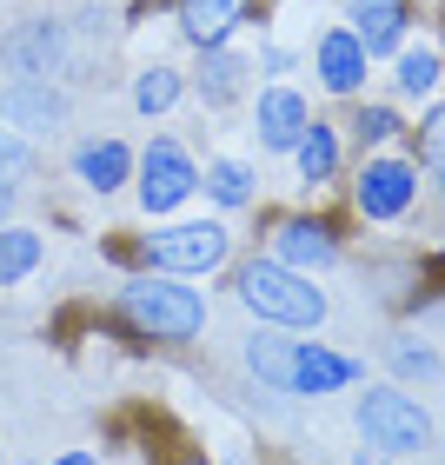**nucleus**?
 Masks as SVG:
<instances>
[{
    "label": "nucleus",
    "instance_id": "obj_1",
    "mask_svg": "<svg viewBox=\"0 0 445 465\" xmlns=\"http://www.w3.org/2000/svg\"><path fill=\"white\" fill-rule=\"evenodd\" d=\"M240 306L252 320H266V326H320L326 320V292L312 286L306 272L280 266V260L240 266Z\"/></svg>",
    "mask_w": 445,
    "mask_h": 465
},
{
    "label": "nucleus",
    "instance_id": "obj_2",
    "mask_svg": "<svg viewBox=\"0 0 445 465\" xmlns=\"http://www.w3.org/2000/svg\"><path fill=\"white\" fill-rule=\"evenodd\" d=\"M120 306H126V320L140 332H153V340H193L206 326V300L193 286H173V280H134L120 292Z\"/></svg>",
    "mask_w": 445,
    "mask_h": 465
},
{
    "label": "nucleus",
    "instance_id": "obj_3",
    "mask_svg": "<svg viewBox=\"0 0 445 465\" xmlns=\"http://www.w3.org/2000/svg\"><path fill=\"white\" fill-rule=\"evenodd\" d=\"M359 432H366V446H379V452H426V446H432L426 406L406 399L399 386L359 392Z\"/></svg>",
    "mask_w": 445,
    "mask_h": 465
},
{
    "label": "nucleus",
    "instance_id": "obj_4",
    "mask_svg": "<svg viewBox=\"0 0 445 465\" xmlns=\"http://www.w3.org/2000/svg\"><path fill=\"white\" fill-rule=\"evenodd\" d=\"M146 260L160 272H213L226 260V226L220 220H180L146 240Z\"/></svg>",
    "mask_w": 445,
    "mask_h": 465
},
{
    "label": "nucleus",
    "instance_id": "obj_5",
    "mask_svg": "<svg viewBox=\"0 0 445 465\" xmlns=\"http://www.w3.org/2000/svg\"><path fill=\"white\" fill-rule=\"evenodd\" d=\"M193 186H200V173H193V160H186L180 140H153L146 146V160H140V206L146 213H173Z\"/></svg>",
    "mask_w": 445,
    "mask_h": 465
},
{
    "label": "nucleus",
    "instance_id": "obj_6",
    "mask_svg": "<svg viewBox=\"0 0 445 465\" xmlns=\"http://www.w3.org/2000/svg\"><path fill=\"white\" fill-rule=\"evenodd\" d=\"M412 193H419V180H412V166L406 160H372L366 173H359V213L366 220H399L412 206Z\"/></svg>",
    "mask_w": 445,
    "mask_h": 465
},
{
    "label": "nucleus",
    "instance_id": "obj_7",
    "mask_svg": "<svg viewBox=\"0 0 445 465\" xmlns=\"http://www.w3.org/2000/svg\"><path fill=\"white\" fill-rule=\"evenodd\" d=\"M352 379H359V359L326 352V346H312V340L292 346V392H346Z\"/></svg>",
    "mask_w": 445,
    "mask_h": 465
},
{
    "label": "nucleus",
    "instance_id": "obj_8",
    "mask_svg": "<svg viewBox=\"0 0 445 465\" xmlns=\"http://www.w3.org/2000/svg\"><path fill=\"white\" fill-rule=\"evenodd\" d=\"M0 120L27 126V134H54V126L67 120V100H60L47 80H20V87L0 94Z\"/></svg>",
    "mask_w": 445,
    "mask_h": 465
},
{
    "label": "nucleus",
    "instance_id": "obj_9",
    "mask_svg": "<svg viewBox=\"0 0 445 465\" xmlns=\"http://www.w3.org/2000/svg\"><path fill=\"white\" fill-rule=\"evenodd\" d=\"M7 67L20 80H47L60 67V27L54 20H27L20 34H7Z\"/></svg>",
    "mask_w": 445,
    "mask_h": 465
},
{
    "label": "nucleus",
    "instance_id": "obj_10",
    "mask_svg": "<svg viewBox=\"0 0 445 465\" xmlns=\"http://www.w3.org/2000/svg\"><path fill=\"white\" fill-rule=\"evenodd\" d=\"M300 134H306V100L292 87H266L260 94V146L286 153V146H300Z\"/></svg>",
    "mask_w": 445,
    "mask_h": 465
},
{
    "label": "nucleus",
    "instance_id": "obj_11",
    "mask_svg": "<svg viewBox=\"0 0 445 465\" xmlns=\"http://www.w3.org/2000/svg\"><path fill=\"white\" fill-rule=\"evenodd\" d=\"M399 34H406V0H352V40L372 54L399 47Z\"/></svg>",
    "mask_w": 445,
    "mask_h": 465
},
{
    "label": "nucleus",
    "instance_id": "obj_12",
    "mask_svg": "<svg viewBox=\"0 0 445 465\" xmlns=\"http://www.w3.org/2000/svg\"><path fill=\"white\" fill-rule=\"evenodd\" d=\"M320 80H326V94H359V80H366V47L352 40V27H332L320 40Z\"/></svg>",
    "mask_w": 445,
    "mask_h": 465
},
{
    "label": "nucleus",
    "instance_id": "obj_13",
    "mask_svg": "<svg viewBox=\"0 0 445 465\" xmlns=\"http://www.w3.org/2000/svg\"><path fill=\"white\" fill-rule=\"evenodd\" d=\"M246 20V0H186L180 7V27L193 47H220V40Z\"/></svg>",
    "mask_w": 445,
    "mask_h": 465
},
{
    "label": "nucleus",
    "instance_id": "obj_14",
    "mask_svg": "<svg viewBox=\"0 0 445 465\" xmlns=\"http://www.w3.org/2000/svg\"><path fill=\"white\" fill-rule=\"evenodd\" d=\"M332 260H339V246L320 220H286L280 226V266L306 272V266H332Z\"/></svg>",
    "mask_w": 445,
    "mask_h": 465
},
{
    "label": "nucleus",
    "instance_id": "obj_15",
    "mask_svg": "<svg viewBox=\"0 0 445 465\" xmlns=\"http://www.w3.org/2000/svg\"><path fill=\"white\" fill-rule=\"evenodd\" d=\"M74 166H80V180H87L94 193H114V186L134 173V153H126L120 140H94V146H80V160H74Z\"/></svg>",
    "mask_w": 445,
    "mask_h": 465
},
{
    "label": "nucleus",
    "instance_id": "obj_16",
    "mask_svg": "<svg viewBox=\"0 0 445 465\" xmlns=\"http://www.w3.org/2000/svg\"><path fill=\"white\" fill-rule=\"evenodd\" d=\"M40 252H47V246H40L34 226H7V232H0V286H20L40 266Z\"/></svg>",
    "mask_w": 445,
    "mask_h": 465
},
{
    "label": "nucleus",
    "instance_id": "obj_17",
    "mask_svg": "<svg viewBox=\"0 0 445 465\" xmlns=\"http://www.w3.org/2000/svg\"><path fill=\"white\" fill-rule=\"evenodd\" d=\"M240 74H246V60L240 54H220V47H206V74H200V100L206 107H226L232 94H240Z\"/></svg>",
    "mask_w": 445,
    "mask_h": 465
},
{
    "label": "nucleus",
    "instance_id": "obj_18",
    "mask_svg": "<svg viewBox=\"0 0 445 465\" xmlns=\"http://www.w3.org/2000/svg\"><path fill=\"white\" fill-rule=\"evenodd\" d=\"M246 366L260 372L272 392H292V340H252L246 346Z\"/></svg>",
    "mask_w": 445,
    "mask_h": 465
},
{
    "label": "nucleus",
    "instance_id": "obj_19",
    "mask_svg": "<svg viewBox=\"0 0 445 465\" xmlns=\"http://www.w3.org/2000/svg\"><path fill=\"white\" fill-rule=\"evenodd\" d=\"M292 153H300V180H312V186H320V180L332 173V166H339V140L326 134L320 120H312L306 134H300V146H292Z\"/></svg>",
    "mask_w": 445,
    "mask_h": 465
},
{
    "label": "nucleus",
    "instance_id": "obj_20",
    "mask_svg": "<svg viewBox=\"0 0 445 465\" xmlns=\"http://www.w3.org/2000/svg\"><path fill=\"white\" fill-rule=\"evenodd\" d=\"M173 100H180V74H173V67H146V74L134 80V107H140V114H166Z\"/></svg>",
    "mask_w": 445,
    "mask_h": 465
},
{
    "label": "nucleus",
    "instance_id": "obj_21",
    "mask_svg": "<svg viewBox=\"0 0 445 465\" xmlns=\"http://www.w3.org/2000/svg\"><path fill=\"white\" fill-rule=\"evenodd\" d=\"M206 186H213L220 206H246L252 200V173H246L240 160H213V166H206Z\"/></svg>",
    "mask_w": 445,
    "mask_h": 465
},
{
    "label": "nucleus",
    "instance_id": "obj_22",
    "mask_svg": "<svg viewBox=\"0 0 445 465\" xmlns=\"http://www.w3.org/2000/svg\"><path fill=\"white\" fill-rule=\"evenodd\" d=\"M439 87V54L432 47H412V54H399V94H432Z\"/></svg>",
    "mask_w": 445,
    "mask_h": 465
},
{
    "label": "nucleus",
    "instance_id": "obj_23",
    "mask_svg": "<svg viewBox=\"0 0 445 465\" xmlns=\"http://www.w3.org/2000/svg\"><path fill=\"white\" fill-rule=\"evenodd\" d=\"M419 160H426L432 173H445V107H432L426 126H419Z\"/></svg>",
    "mask_w": 445,
    "mask_h": 465
},
{
    "label": "nucleus",
    "instance_id": "obj_24",
    "mask_svg": "<svg viewBox=\"0 0 445 465\" xmlns=\"http://www.w3.org/2000/svg\"><path fill=\"white\" fill-rule=\"evenodd\" d=\"M392 366H399V372H419V379H432V372H439V352H432V346H412V340H399V346H392Z\"/></svg>",
    "mask_w": 445,
    "mask_h": 465
},
{
    "label": "nucleus",
    "instance_id": "obj_25",
    "mask_svg": "<svg viewBox=\"0 0 445 465\" xmlns=\"http://www.w3.org/2000/svg\"><path fill=\"white\" fill-rule=\"evenodd\" d=\"M27 166H34V146L0 134V173H27Z\"/></svg>",
    "mask_w": 445,
    "mask_h": 465
},
{
    "label": "nucleus",
    "instance_id": "obj_26",
    "mask_svg": "<svg viewBox=\"0 0 445 465\" xmlns=\"http://www.w3.org/2000/svg\"><path fill=\"white\" fill-rule=\"evenodd\" d=\"M359 134H366V140H392V134H399V120H392L386 107H366V114H359Z\"/></svg>",
    "mask_w": 445,
    "mask_h": 465
},
{
    "label": "nucleus",
    "instance_id": "obj_27",
    "mask_svg": "<svg viewBox=\"0 0 445 465\" xmlns=\"http://www.w3.org/2000/svg\"><path fill=\"white\" fill-rule=\"evenodd\" d=\"M54 465H100V459H94V452H60Z\"/></svg>",
    "mask_w": 445,
    "mask_h": 465
},
{
    "label": "nucleus",
    "instance_id": "obj_28",
    "mask_svg": "<svg viewBox=\"0 0 445 465\" xmlns=\"http://www.w3.org/2000/svg\"><path fill=\"white\" fill-rule=\"evenodd\" d=\"M7 206H14V186H7V180H0V220H7Z\"/></svg>",
    "mask_w": 445,
    "mask_h": 465
}]
</instances>
